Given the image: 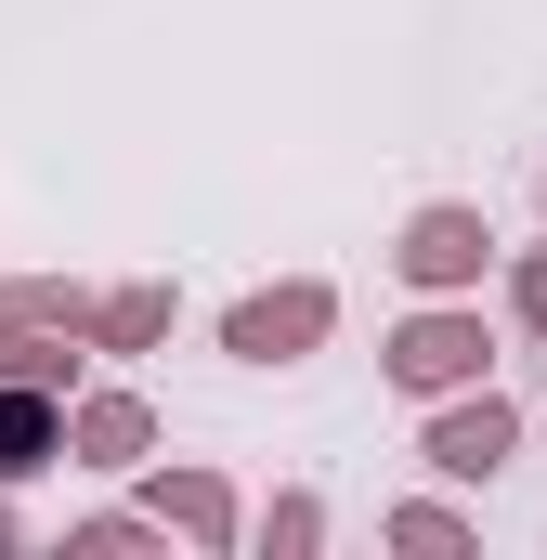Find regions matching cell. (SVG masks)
<instances>
[{"mask_svg": "<svg viewBox=\"0 0 547 560\" xmlns=\"http://www.w3.org/2000/svg\"><path fill=\"white\" fill-rule=\"evenodd\" d=\"M482 209H417V235H405V275L417 287H456V275H482Z\"/></svg>", "mask_w": 547, "mask_h": 560, "instance_id": "cell-1", "label": "cell"}, {"mask_svg": "<svg viewBox=\"0 0 547 560\" xmlns=\"http://www.w3.org/2000/svg\"><path fill=\"white\" fill-rule=\"evenodd\" d=\"M300 339H326V287H287V300H248L235 313V352L248 365H287Z\"/></svg>", "mask_w": 547, "mask_h": 560, "instance_id": "cell-2", "label": "cell"}, {"mask_svg": "<svg viewBox=\"0 0 547 560\" xmlns=\"http://www.w3.org/2000/svg\"><path fill=\"white\" fill-rule=\"evenodd\" d=\"M469 365H482V326H456V313L405 326V352H392V378H405V392H456Z\"/></svg>", "mask_w": 547, "mask_h": 560, "instance_id": "cell-3", "label": "cell"}, {"mask_svg": "<svg viewBox=\"0 0 547 560\" xmlns=\"http://www.w3.org/2000/svg\"><path fill=\"white\" fill-rule=\"evenodd\" d=\"M430 456H443L456 482H482V469L509 456V405H456V418H430Z\"/></svg>", "mask_w": 547, "mask_h": 560, "instance_id": "cell-4", "label": "cell"}, {"mask_svg": "<svg viewBox=\"0 0 547 560\" xmlns=\"http://www.w3.org/2000/svg\"><path fill=\"white\" fill-rule=\"evenodd\" d=\"M39 456H53V405L39 392H0V482H26Z\"/></svg>", "mask_w": 547, "mask_h": 560, "instance_id": "cell-5", "label": "cell"}, {"mask_svg": "<svg viewBox=\"0 0 547 560\" xmlns=\"http://www.w3.org/2000/svg\"><path fill=\"white\" fill-rule=\"evenodd\" d=\"M79 443H92V456H143V405H92Z\"/></svg>", "mask_w": 547, "mask_h": 560, "instance_id": "cell-6", "label": "cell"}, {"mask_svg": "<svg viewBox=\"0 0 547 560\" xmlns=\"http://www.w3.org/2000/svg\"><path fill=\"white\" fill-rule=\"evenodd\" d=\"M156 509H170V522H183V535H222V522H235V509H222V482H170V495H156Z\"/></svg>", "mask_w": 547, "mask_h": 560, "instance_id": "cell-7", "label": "cell"}, {"mask_svg": "<svg viewBox=\"0 0 547 560\" xmlns=\"http://www.w3.org/2000/svg\"><path fill=\"white\" fill-rule=\"evenodd\" d=\"M522 326H547V261H522Z\"/></svg>", "mask_w": 547, "mask_h": 560, "instance_id": "cell-8", "label": "cell"}]
</instances>
